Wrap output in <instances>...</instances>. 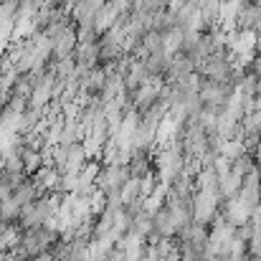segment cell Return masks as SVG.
Masks as SVG:
<instances>
[{
  "mask_svg": "<svg viewBox=\"0 0 261 261\" xmlns=\"http://www.w3.org/2000/svg\"><path fill=\"white\" fill-rule=\"evenodd\" d=\"M76 48H79V31H74V25H71L66 33H61V36L54 41V59H56V61L71 59V56L76 54Z\"/></svg>",
  "mask_w": 261,
  "mask_h": 261,
  "instance_id": "1",
  "label": "cell"
},
{
  "mask_svg": "<svg viewBox=\"0 0 261 261\" xmlns=\"http://www.w3.org/2000/svg\"><path fill=\"white\" fill-rule=\"evenodd\" d=\"M0 3H8V0H0ZM15 3H20V0H15Z\"/></svg>",
  "mask_w": 261,
  "mask_h": 261,
  "instance_id": "2",
  "label": "cell"
}]
</instances>
